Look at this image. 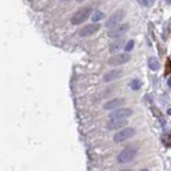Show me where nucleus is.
<instances>
[{"label": "nucleus", "mask_w": 171, "mask_h": 171, "mask_svg": "<svg viewBox=\"0 0 171 171\" xmlns=\"http://www.w3.org/2000/svg\"><path fill=\"white\" fill-rule=\"evenodd\" d=\"M93 13V9L90 7H84L81 8L80 10L74 13L71 17V23L73 25H80V24H83L85 21H87L88 17L92 15Z\"/></svg>", "instance_id": "f257e3e1"}, {"label": "nucleus", "mask_w": 171, "mask_h": 171, "mask_svg": "<svg viewBox=\"0 0 171 171\" xmlns=\"http://www.w3.org/2000/svg\"><path fill=\"white\" fill-rule=\"evenodd\" d=\"M137 148L135 147H128L124 149L119 155H117V162L119 164H128L132 162L137 156Z\"/></svg>", "instance_id": "f03ea898"}, {"label": "nucleus", "mask_w": 171, "mask_h": 171, "mask_svg": "<svg viewBox=\"0 0 171 171\" xmlns=\"http://www.w3.org/2000/svg\"><path fill=\"white\" fill-rule=\"evenodd\" d=\"M125 15H126V12L124 10H119V11L114 12L106 21V27L107 28H114V27L119 26L122 23V21L125 18Z\"/></svg>", "instance_id": "7ed1b4c3"}, {"label": "nucleus", "mask_w": 171, "mask_h": 171, "mask_svg": "<svg viewBox=\"0 0 171 171\" xmlns=\"http://www.w3.org/2000/svg\"><path fill=\"white\" fill-rule=\"evenodd\" d=\"M136 135L135 128H131V127H127V128H124L122 131H117L115 135L113 136V140L115 142H123V141L127 140V139L132 138Z\"/></svg>", "instance_id": "20e7f679"}, {"label": "nucleus", "mask_w": 171, "mask_h": 171, "mask_svg": "<svg viewBox=\"0 0 171 171\" xmlns=\"http://www.w3.org/2000/svg\"><path fill=\"white\" fill-rule=\"evenodd\" d=\"M132 115V109L130 108H119L115 109L114 111L109 113V118L111 120L113 119H126Z\"/></svg>", "instance_id": "39448f33"}, {"label": "nucleus", "mask_w": 171, "mask_h": 171, "mask_svg": "<svg viewBox=\"0 0 171 171\" xmlns=\"http://www.w3.org/2000/svg\"><path fill=\"white\" fill-rule=\"evenodd\" d=\"M128 29H129L128 24H119V26L112 28L108 32V35H109L110 38H119L121 35L125 34L128 31Z\"/></svg>", "instance_id": "423d86ee"}, {"label": "nucleus", "mask_w": 171, "mask_h": 171, "mask_svg": "<svg viewBox=\"0 0 171 171\" xmlns=\"http://www.w3.org/2000/svg\"><path fill=\"white\" fill-rule=\"evenodd\" d=\"M130 59V56L127 54H119V55H115V56L111 57V58L108 60V63L110 65L116 66V65H122V64L127 63Z\"/></svg>", "instance_id": "0eeeda50"}, {"label": "nucleus", "mask_w": 171, "mask_h": 171, "mask_svg": "<svg viewBox=\"0 0 171 171\" xmlns=\"http://www.w3.org/2000/svg\"><path fill=\"white\" fill-rule=\"evenodd\" d=\"M99 29H100V25H98V24H89V25H86L85 27H83L81 30L79 31V35L82 36V38L88 36V35L97 32Z\"/></svg>", "instance_id": "6e6552de"}, {"label": "nucleus", "mask_w": 171, "mask_h": 171, "mask_svg": "<svg viewBox=\"0 0 171 171\" xmlns=\"http://www.w3.org/2000/svg\"><path fill=\"white\" fill-rule=\"evenodd\" d=\"M128 122L126 121V119H113L110 122H108L107 128L109 131H115V129H119L122 127L126 126Z\"/></svg>", "instance_id": "1a4fd4ad"}, {"label": "nucleus", "mask_w": 171, "mask_h": 171, "mask_svg": "<svg viewBox=\"0 0 171 171\" xmlns=\"http://www.w3.org/2000/svg\"><path fill=\"white\" fill-rule=\"evenodd\" d=\"M123 76V70L117 68V70H112L110 72L106 73V75L103 76V81L105 82H110L113 80H116Z\"/></svg>", "instance_id": "9d476101"}, {"label": "nucleus", "mask_w": 171, "mask_h": 171, "mask_svg": "<svg viewBox=\"0 0 171 171\" xmlns=\"http://www.w3.org/2000/svg\"><path fill=\"white\" fill-rule=\"evenodd\" d=\"M125 99H114L111 101L107 102V103L103 105V109L106 110H113V109H116L119 108L121 106H123L125 104Z\"/></svg>", "instance_id": "9b49d317"}, {"label": "nucleus", "mask_w": 171, "mask_h": 171, "mask_svg": "<svg viewBox=\"0 0 171 171\" xmlns=\"http://www.w3.org/2000/svg\"><path fill=\"white\" fill-rule=\"evenodd\" d=\"M124 44H125V40H124V39H119V40L112 42L109 46L110 52H112V54L117 52L119 49H122V47L124 46Z\"/></svg>", "instance_id": "f8f14e48"}, {"label": "nucleus", "mask_w": 171, "mask_h": 171, "mask_svg": "<svg viewBox=\"0 0 171 171\" xmlns=\"http://www.w3.org/2000/svg\"><path fill=\"white\" fill-rule=\"evenodd\" d=\"M147 65H149V68H150L152 71H157V70H159V68H160L159 61L157 60V58H155V57L149 58V60H147Z\"/></svg>", "instance_id": "ddd939ff"}, {"label": "nucleus", "mask_w": 171, "mask_h": 171, "mask_svg": "<svg viewBox=\"0 0 171 171\" xmlns=\"http://www.w3.org/2000/svg\"><path fill=\"white\" fill-rule=\"evenodd\" d=\"M105 17V13L101 11H96L95 13H94L93 17H92V21H93V23H97V21H99L100 19H102Z\"/></svg>", "instance_id": "4468645a"}, {"label": "nucleus", "mask_w": 171, "mask_h": 171, "mask_svg": "<svg viewBox=\"0 0 171 171\" xmlns=\"http://www.w3.org/2000/svg\"><path fill=\"white\" fill-rule=\"evenodd\" d=\"M141 86H142V82H141V80L139 79H133L131 80L130 82V88L133 90V91H137V90H139L141 88Z\"/></svg>", "instance_id": "2eb2a0df"}, {"label": "nucleus", "mask_w": 171, "mask_h": 171, "mask_svg": "<svg viewBox=\"0 0 171 171\" xmlns=\"http://www.w3.org/2000/svg\"><path fill=\"white\" fill-rule=\"evenodd\" d=\"M163 142L166 147L168 148H171V134H167L163 137Z\"/></svg>", "instance_id": "dca6fc26"}, {"label": "nucleus", "mask_w": 171, "mask_h": 171, "mask_svg": "<svg viewBox=\"0 0 171 171\" xmlns=\"http://www.w3.org/2000/svg\"><path fill=\"white\" fill-rule=\"evenodd\" d=\"M133 46H135V41L129 40L128 43L126 44V46H125V50H126V52H130V50L133 49Z\"/></svg>", "instance_id": "f3484780"}, {"label": "nucleus", "mask_w": 171, "mask_h": 171, "mask_svg": "<svg viewBox=\"0 0 171 171\" xmlns=\"http://www.w3.org/2000/svg\"><path fill=\"white\" fill-rule=\"evenodd\" d=\"M171 73V60H167L166 62V74L168 75V74H170Z\"/></svg>", "instance_id": "a211bd4d"}, {"label": "nucleus", "mask_w": 171, "mask_h": 171, "mask_svg": "<svg viewBox=\"0 0 171 171\" xmlns=\"http://www.w3.org/2000/svg\"><path fill=\"white\" fill-rule=\"evenodd\" d=\"M138 1L142 5H149V1H147V0H138Z\"/></svg>", "instance_id": "6ab92c4d"}, {"label": "nucleus", "mask_w": 171, "mask_h": 171, "mask_svg": "<svg viewBox=\"0 0 171 171\" xmlns=\"http://www.w3.org/2000/svg\"><path fill=\"white\" fill-rule=\"evenodd\" d=\"M168 86L171 87V77H169V79H168Z\"/></svg>", "instance_id": "aec40b11"}, {"label": "nucleus", "mask_w": 171, "mask_h": 171, "mask_svg": "<svg viewBox=\"0 0 171 171\" xmlns=\"http://www.w3.org/2000/svg\"><path fill=\"white\" fill-rule=\"evenodd\" d=\"M167 112H168V115H170V116H171V107L169 108V109H168V111H167Z\"/></svg>", "instance_id": "412c9836"}, {"label": "nucleus", "mask_w": 171, "mask_h": 171, "mask_svg": "<svg viewBox=\"0 0 171 171\" xmlns=\"http://www.w3.org/2000/svg\"><path fill=\"white\" fill-rule=\"evenodd\" d=\"M76 2H79V3H81V2H83V1H85V0H75Z\"/></svg>", "instance_id": "4be33fe9"}, {"label": "nucleus", "mask_w": 171, "mask_h": 171, "mask_svg": "<svg viewBox=\"0 0 171 171\" xmlns=\"http://www.w3.org/2000/svg\"><path fill=\"white\" fill-rule=\"evenodd\" d=\"M119 171H132V170H129V169H122V170Z\"/></svg>", "instance_id": "5701e85b"}, {"label": "nucleus", "mask_w": 171, "mask_h": 171, "mask_svg": "<svg viewBox=\"0 0 171 171\" xmlns=\"http://www.w3.org/2000/svg\"><path fill=\"white\" fill-rule=\"evenodd\" d=\"M166 2L168 3V5H171V0H166Z\"/></svg>", "instance_id": "b1692460"}, {"label": "nucleus", "mask_w": 171, "mask_h": 171, "mask_svg": "<svg viewBox=\"0 0 171 171\" xmlns=\"http://www.w3.org/2000/svg\"><path fill=\"white\" fill-rule=\"evenodd\" d=\"M140 171H149V170H147V169H141Z\"/></svg>", "instance_id": "393cba45"}]
</instances>
